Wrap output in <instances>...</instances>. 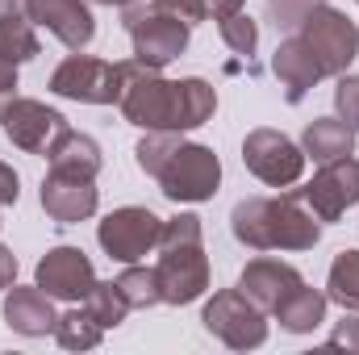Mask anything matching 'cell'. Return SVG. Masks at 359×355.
<instances>
[{
    "label": "cell",
    "mask_w": 359,
    "mask_h": 355,
    "mask_svg": "<svg viewBox=\"0 0 359 355\" xmlns=\"http://www.w3.org/2000/svg\"><path fill=\"white\" fill-rule=\"evenodd\" d=\"M230 230L251 251H309L322 239V222L305 209L301 192L247 196L230 213Z\"/></svg>",
    "instance_id": "obj_1"
},
{
    "label": "cell",
    "mask_w": 359,
    "mask_h": 355,
    "mask_svg": "<svg viewBox=\"0 0 359 355\" xmlns=\"http://www.w3.org/2000/svg\"><path fill=\"white\" fill-rule=\"evenodd\" d=\"M159 288L168 305H188L209 288V260H205V239H201V217L180 213L163 222L159 234Z\"/></svg>",
    "instance_id": "obj_2"
},
{
    "label": "cell",
    "mask_w": 359,
    "mask_h": 355,
    "mask_svg": "<svg viewBox=\"0 0 359 355\" xmlns=\"http://www.w3.org/2000/svg\"><path fill=\"white\" fill-rule=\"evenodd\" d=\"M121 21L130 29V42H134V59L142 67H168L172 59L184 55L188 46V21H180L176 13H163L155 0H130L121 8Z\"/></svg>",
    "instance_id": "obj_3"
},
{
    "label": "cell",
    "mask_w": 359,
    "mask_h": 355,
    "mask_svg": "<svg viewBox=\"0 0 359 355\" xmlns=\"http://www.w3.org/2000/svg\"><path fill=\"white\" fill-rule=\"evenodd\" d=\"M126 72V84H121V113L130 126H142V130H176L180 134V92L176 80H163L155 67H142L138 59L121 63Z\"/></svg>",
    "instance_id": "obj_4"
},
{
    "label": "cell",
    "mask_w": 359,
    "mask_h": 355,
    "mask_svg": "<svg viewBox=\"0 0 359 355\" xmlns=\"http://www.w3.org/2000/svg\"><path fill=\"white\" fill-rule=\"evenodd\" d=\"M205 330L213 339H222L230 351H251L268 339V318L264 309L243 293V288H226V293H213V301L205 305Z\"/></svg>",
    "instance_id": "obj_5"
},
{
    "label": "cell",
    "mask_w": 359,
    "mask_h": 355,
    "mask_svg": "<svg viewBox=\"0 0 359 355\" xmlns=\"http://www.w3.org/2000/svg\"><path fill=\"white\" fill-rule=\"evenodd\" d=\"M155 180H159V188H163L168 201H176V205H196V201H209V196L217 192V184H222V163H217V155H213L209 147H201V142H180L176 155L163 163V172Z\"/></svg>",
    "instance_id": "obj_6"
},
{
    "label": "cell",
    "mask_w": 359,
    "mask_h": 355,
    "mask_svg": "<svg viewBox=\"0 0 359 355\" xmlns=\"http://www.w3.org/2000/svg\"><path fill=\"white\" fill-rule=\"evenodd\" d=\"M297 34H301L305 46L318 55V63H322L326 76H343L359 55L355 21H347V13H339V8H330V4H318V8L297 25Z\"/></svg>",
    "instance_id": "obj_7"
},
{
    "label": "cell",
    "mask_w": 359,
    "mask_h": 355,
    "mask_svg": "<svg viewBox=\"0 0 359 355\" xmlns=\"http://www.w3.org/2000/svg\"><path fill=\"white\" fill-rule=\"evenodd\" d=\"M121 84H126L121 63H104V59H92V55H67L50 76L55 96L84 100V105H117Z\"/></svg>",
    "instance_id": "obj_8"
},
{
    "label": "cell",
    "mask_w": 359,
    "mask_h": 355,
    "mask_svg": "<svg viewBox=\"0 0 359 355\" xmlns=\"http://www.w3.org/2000/svg\"><path fill=\"white\" fill-rule=\"evenodd\" d=\"M159 234H163V217H155V213L142 209V205L113 209V213L96 226V239H100L104 255L117 260V264H138L147 251L159 247Z\"/></svg>",
    "instance_id": "obj_9"
},
{
    "label": "cell",
    "mask_w": 359,
    "mask_h": 355,
    "mask_svg": "<svg viewBox=\"0 0 359 355\" xmlns=\"http://www.w3.org/2000/svg\"><path fill=\"white\" fill-rule=\"evenodd\" d=\"M243 163L271 188H288L305 172V151L280 130H251L243 142Z\"/></svg>",
    "instance_id": "obj_10"
},
{
    "label": "cell",
    "mask_w": 359,
    "mask_h": 355,
    "mask_svg": "<svg viewBox=\"0 0 359 355\" xmlns=\"http://www.w3.org/2000/svg\"><path fill=\"white\" fill-rule=\"evenodd\" d=\"M301 201L313 209L318 222H339L351 205H359V163L351 155L322 163V172L301 188Z\"/></svg>",
    "instance_id": "obj_11"
},
{
    "label": "cell",
    "mask_w": 359,
    "mask_h": 355,
    "mask_svg": "<svg viewBox=\"0 0 359 355\" xmlns=\"http://www.w3.org/2000/svg\"><path fill=\"white\" fill-rule=\"evenodd\" d=\"M0 126H4L8 142L21 147V151H29V155H42V151L67 130V121H63L59 109H50V105H42V100H25V96H17V100L8 105V113H4Z\"/></svg>",
    "instance_id": "obj_12"
},
{
    "label": "cell",
    "mask_w": 359,
    "mask_h": 355,
    "mask_svg": "<svg viewBox=\"0 0 359 355\" xmlns=\"http://www.w3.org/2000/svg\"><path fill=\"white\" fill-rule=\"evenodd\" d=\"M34 284H38L42 293H50L55 301H84L88 288L96 284V272H92V260L80 247H55V251H46V260L38 264Z\"/></svg>",
    "instance_id": "obj_13"
},
{
    "label": "cell",
    "mask_w": 359,
    "mask_h": 355,
    "mask_svg": "<svg viewBox=\"0 0 359 355\" xmlns=\"http://www.w3.org/2000/svg\"><path fill=\"white\" fill-rule=\"evenodd\" d=\"M29 17L46 25L67 51H84L96 34L88 0H29Z\"/></svg>",
    "instance_id": "obj_14"
},
{
    "label": "cell",
    "mask_w": 359,
    "mask_h": 355,
    "mask_svg": "<svg viewBox=\"0 0 359 355\" xmlns=\"http://www.w3.org/2000/svg\"><path fill=\"white\" fill-rule=\"evenodd\" d=\"M271 72H276V80H280L284 96H288V105H301L318 80H326V72H322L318 55L305 46V38H301V34H292V38H284V42L276 46Z\"/></svg>",
    "instance_id": "obj_15"
},
{
    "label": "cell",
    "mask_w": 359,
    "mask_h": 355,
    "mask_svg": "<svg viewBox=\"0 0 359 355\" xmlns=\"http://www.w3.org/2000/svg\"><path fill=\"white\" fill-rule=\"evenodd\" d=\"M301 284V272L284 260H251L238 276V288L264 309V314H276V305Z\"/></svg>",
    "instance_id": "obj_16"
},
{
    "label": "cell",
    "mask_w": 359,
    "mask_h": 355,
    "mask_svg": "<svg viewBox=\"0 0 359 355\" xmlns=\"http://www.w3.org/2000/svg\"><path fill=\"white\" fill-rule=\"evenodd\" d=\"M42 209H46L55 222H63V226L84 222V217L96 213V188H92V180H76V176L50 172V176L42 180Z\"/></svg>",
    "instance_id": "obj_17"
},
{
    "label": "cell",
    "mask_w": 359,
    "mask_h": 355,
    "mask_svg": "<svg viewBox=\"0 0 359 355\" xmlns=\"http://www.w3.org/2000/svg\"><path fill=\"white\" fill-rule=\"evenodd\" d=\"M55 297L50 293H42L38 284L34 288H8V297H4V322L17 330V335H25V339H38V335H55V322H59V314H55V305H50Z\"/></svg>",
    "instance_id": "obj_18"
},
{
    "label": "cell",
    "mask_w": 359,
    "mask_h": 355,
    "mask_svg": "<svg viewBox=\"0 0 359 355\" xmlns=\"http://www.w3.org/2000/svg\"><path fill=\"white\" fill-rule=\"evenodd\" d=\"M46 159H50V172H59V176H76V180H96L100 172V147L92 142L88 134H80V130H63L50 147H46Z\"/></svg>",
    "instance_id": "obj_19"
},
{
    "label": "cell",
    "mask_w": 359,
    "mask_h": 355,
    "mask_svg": "<svg viewBox=\"0 0 359 355\" xmlns=\"http://www.w3.org/2000/svg\"><path fill=\"white\" fill-rule=\"evenodd\" d=\"M301 151L318 163H330V159H343L355 151V130L343 121V117H318L305 126L301 134Z\"/></svg>",
    "instance_id": "obj_20"
},
{
    "label": "cell",
    "mask_w": 359,
    "mask_h": 355,
    "mask_svg": "<svg viewBox=\"0 0 359 355\" xmlns=\"http://www.w3.org/2000/svg\"><path fill=\"white\" fill-rule=\"evenodd\" d=\"M276 322H280V330H288V335H309V330H318L322 322H326V293H318V288H309L305 280L276 305Z\"/></svg>",
    "instance_id": "obj_21"
},
{
    "label": "cell",
    "mask_w": 359,
    "mask_h": 355,
    "mask_svg": "<svg viewBox=\"0 0 359 355\" xmlns=\"http://www.w3.org/2000/svg\"><path fill=\"white\" fill-rule=\"evenodd\" d=\"M176 92H180V134L184 130H196V126H205L209 117H213V109H217V92L213 84H205V80H176Z\"/></svg>",
    "instance_id": "obj_22"
},
{
    "label": "cell",
    "mask_w": 359,
    "mask_h": 355,
    "mask_svg": "<svg viewBox=\"0 0 359 355\" xmlns=\"http://www.w3.org/2000/svg\"><path fill=\"white\" fill-rule=\"evenodd\" d=\"M80 305L92 314V322H96L100 330L121 326V322H126V314H130V301H126V293L117 288V280H109V284H104V280H96Z\"/></svg>",
    "instance_id": "obj_23"
},
{
    "label": "cell",
    "mask_w": 359,
    "mask_h": 355,
    "mask_svg": "<svg viewBox=\"0 0 359 355\" xmlns=\"http://www.w3.org/2000/svg\"><path fill=\"white\" fill-rule=\"evenodd\" d=\"M38 55V34H34V17L29 13H13L0 17V59L8 63H25Z\"/></svg>",
    "instance_id": "obj_24"
},
{
    "label": "cell",
    "mask_w": 359,
    "mask_h": 355,
    "mask_svg": "<svg viewBox=\"0 0 359 355\" xmlns=\"http://www.w3.org/2000/svg\"><path fill=\"white\" fill-rule=\"evenodd\" d=\"M326 301H334V305L359 314V251L334 255L330 276H326Z\"/></svg>",
    "instance_id": "obj_25"
},
{
    "label": "cell",
    "mask_w": 359,
    "mask_h": 355,
    "mask_svg": "<svg viewBox=\"0 0 359 355\" xmlns=\"http://www.w3.org/2000/svg\"><path fill=\"white\" fill-rule=\"evenodd\" d=\"M100 326L92 322V314L80 305V309H67V314H59V322H55V339H59V347H67V351H88L100 343Z\"/></svg>",
    "instance_id": "obj_26"
},
{
    "label": "cell",
    "mask_w": 359,
    "mask_h": 355,
    "mask_svg": "<svg viewBox=\"0 0 359 355\" xmlns=\"http://www.w3.org/2000/svg\"><path fill=\"white\" fill-rule=\"evenodd\" d=\"M117 288L126 293L130 309H151V305L163 301V288H159V272H155V267H134L130 264L117 276Z\"/></svg>",
    "instance_id": "obj_27"
},
{
    "label": "cell",
    "mask_w": 359,
    "mask_h": 355,
    "mask_svg": "<svg viewBox=\"0 0 359 355\" xmlns=\"http://www.w3.org/2000/svg\"><path fill=\"white\" fill-rule=\"evenodd\" d=\"M180 142H184V138H180L176 130H151V138H142L138 151H134V155H138V168H142L147 176H159L163 163L176 155Z\"/></svg>",
    "instance_id": "obj_28"
},
{
    "label": "cell",
    "mask_w": 359,
    "mask_h": 355,
    "mask_svg": "<svg viewBox=\"0 0 359 355\" xmlns=\"http://www.w3.org/2000/svg\"><path fill=\"white\" fill-rule=\"evenodd\" d=\"M217 29H222V42H226L238 59L251 63V55H255V46H259V25L238 8V13H230L226 21H217Z\"/></svg>",
    "instance_id": "obj_29"
},
{
    "label": "cell",
    "mask_w": 359,
    "mask_h": 355,
    "mask_svg": "<svg viewBox=\"0 0 359 355\" xmlns=\"http://www.w3.org/2000/svg\"><path fill=\"white\" fill-rule=\"evenodd\" d=\"M318 4H326V0H268V13L280 29H297Z\"/></svg>",
    "instance_id": "obj_30"
},
{
    "label": "cell",
    "mask_w": 359,
    "mask_h": 355,
    "mask_svg": "<svg viewBox=\"0 0 359 355\" xmlns=\"http://www.w3.org/2000/svg\"><path fill=\"white\" fill-rule=\"evenodd\" d=\"M334 109H339V117L351 126L359 134V76H339V88H334Z\"/></svg>",
    "instance_id": "obj_31"
},
{
    "label": "cell",
    "mask_w": 359,
    "mask_h": 355,
    "mask_svg": "<svg viewBox=\"0 0 359 355\" xmlns=\"http://www.w3.org/2000/svg\"><path fill=\"white\" fill-rule=\"evenodd\" d=\"M330 347H347V351H359V314L355 309H347V318L330 330V339H326Z\"/></svg>",
    "instance_id": "obj_32"
},
{
    "label": "cell",
    "mask_w": 359,
    "mask_h": 355,
    "mask_svg": "<svg viewBox=\"0 0 359 355\" xmlns=\"http://www.w3.org/2000/svg\"><path fill=\"white\" fill-rule=\"evenodd\" d=\"M13 100H17V63L0 59V121H4V113H8Z\"/></svg>",
    "instance_id": "obj_33"
},
{
    "label": "cell",
    "mask_w": 359,
    "mask_h": 355,
    "mask_svg": "<svg viewBox=\"0 0 359 355\" xmlns=\"http://www.w3.org/2000/svg\"><path fill=\"white\" fill-rule=\"evenodd\" d=\"M163 13H176L180 21H188V25H196V21H205V8H201V0H155Z\"/></svg>",
    "instance_id": "obj_34"
},
{
    "label": "cell",
    "mask_w": 359,
    "mask_h": 355,
    "mask_svg": "<svg viewBox=\"0 0 359 355\" xmlns=\"http://www.w3.org/2000/svg\"><path fill=\"white\" fill-rule=\"evenodd\" d=\"M17 196H21V180H17V172L8 163H0V209H8Z\"/></svg>",
    "instance_id": "obj_35"
},
{
    "label": "cell",
    "mask_w": 359,
    "mask_h": 355,
    "mask_svg": "<svg viewBox=\"0 0 359 355\" xmlns=\"http://www.w3.org/2000/svg\"><path fill=\"white\" fill-rule=\"evenodd\" d=\"M201 8H205V17H213V21H226L230 13L243 8V0H201Z\"/></svg>",
    "instance_id": "obj_36"
},
{
    "label": "cell",
    "mask_w": 359,
    "mask_h": 355,
    "mask_svg": "<svg viewBox=\"0 0 359 355\" xmlns=\"http://www.w3.org/2000/svg\"><path fill=\"white\" fill-rule=\"evenodd\" d=\"M13 276H17V260H13L8 247H0V293L13 288Z\"/></svg>",
    "instance_id": "obj_37"
},
{
    "label": "cell",
    "mask_w": 359,
    "mask_h": 355,
    "mask_svg": "<svg viewBox=\"0 0 359 355\" xmlns=\"http://www.w3.org/2000/svg\"><path fill=\"white\" fill-rule=\"evenodd\" d=\"M13 13H29V0H0V17H13Z\"/></svg>",
    "instance_id": "obj_38"
},
{
    "label": "cell",
    "mask_w": 359,
    "mask_h": 355,
    "mask_svg": "<svg viewBox=\"0 0 359 355\" xmlns=\"http://www.w3.org/2000/svg\"><path fill=\"white\" fill-rule=\"evenodd\" d=\"M96 4H117V8H126L130 0H96Z\"/></svg>",
    "instance_id": "obj_39"
}]
</instances>
